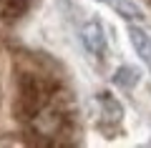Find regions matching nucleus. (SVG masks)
Returning <instances> with one entry per match:
<instances>
[{
	"label": "nucleus",
	"instance_id": "nucleus-4",
	"mask_svg": "<svg viewBox=\"0 0 151 148\" xmlns=\"http://www.w3.org/2000/svg\"><path fill=\"white\" fill-rule=\"evenodd\" d=\"M136 78H139V75H136V70L134 68H119V73H116V85H121V88H131V85L136 83Z\"/></svg>",
	"mask_w": 151,
	"mask_h": 148
},
{
	"label": "nucleus",
	"instance_id": "nucleus-1",
	"mask_svg": "<svg viewBox=\"0 0 151 148\" xmlns=\"http://www.w3.org/2000/svg\"><path fill=\"white\" fill-rule=\"evenodd\" d=\"M50 88L40 75L23 73L18 78V98H15V113L23 121H30L45 103L50 101Z\"/></svg>",
	"mask_w": 151,
	"mask_h": 148
},
{
	"label": "nucleus",
	"instance_id": "nucleus-3",
	"mask_svg": "<svg viewBox=\"0 0 151 148\" xmlns=\"http://www.w3.org/2000/svg\"><path fill=\"white\" fill-rule=\"evenodd\" d=\"M129 38H131V43H134L139 58L151 68V35H149L146 30H141V28L131 25V28H129Z\"/></svg>",
	"mask_w": 151,
	"mask_h": 148
},
{
	"label": "nucleus",
	"instance_id": "nucleus-6",
	"mask_svg": "<svg viewBox=\"0 0 151 148\" xmlns=\"http://www.w3.org/2000/svg\"><path fill=\"white\" fill-rule=\"evenodd\" d=\"M101 3H116V0H101Z\"/></svg>",
	"mask_w": 151,
	"mask_h": 148
},
{
	"label": "nucleus",
	"instance_id": "nucleus-2",
	"mask_svg": "<svg viewBox=\"0 0 151 148\" xmlns=\"http://www.w3.org/2000/svg\"><path fill=\"white\" fill-rule=\"evenodd\" d=\"M81 40H83V45H86V50H88V53L98 55V58H101V55L106 53V35H103L101 23L88 20L86 25L81 28Z\"/></svg>",
	"mask_w": 151,
	"mask_h": 148
},
{
	"label": "nucleus",
	"instance_id": "nucleus-5",
	"mask_svg": "<svg viewBox=\"0 0 151 148\" xmlns=\"http://www.w3.org/2000/svg\"><path fill=\"white\" fill-rule=\"evenodd\" d=\"M113 5H116V10H119V13H121L124 18H131V20H134V18H141L139 8H136L134 3H126V0H116Z\"/></svg>",
	"mask_w": 151,
	"mask_h": 148
}]
</instances>
